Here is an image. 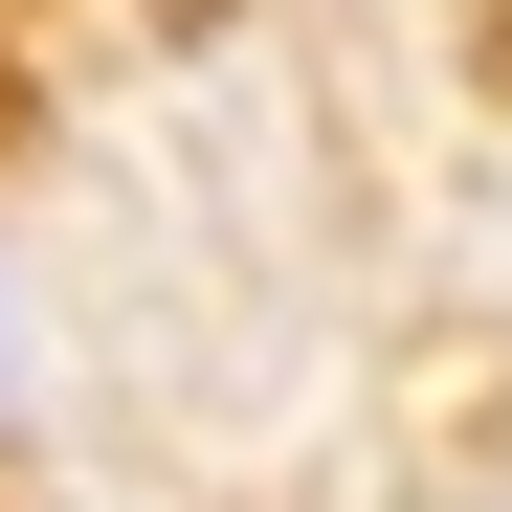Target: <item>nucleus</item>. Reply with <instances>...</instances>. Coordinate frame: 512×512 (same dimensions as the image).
Segmentation results:
<instances>
[]
</instances>
